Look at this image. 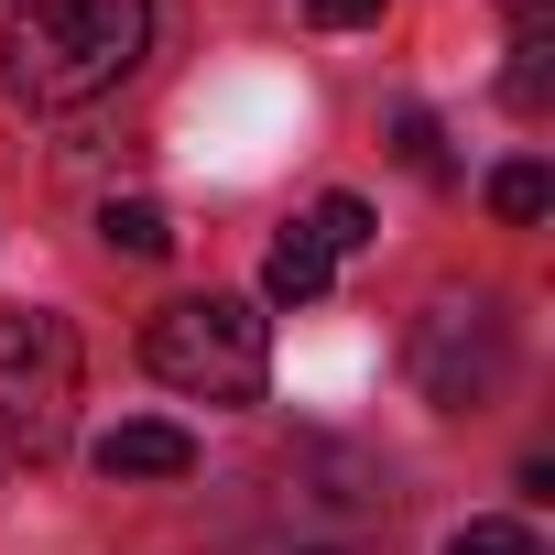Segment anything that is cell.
I'll list each match as a JSON object with an SVG mask.
<instances>
[{"label":"cell","mask_w":555,"mask_h":555,"mask_svg":"<svg viewBox=\"0 0 555 555\" xmlns=\"http://www.w3.org/2000/svg\"><path fill=\"white\" fill-rule=\"evenodd\" d=\"M153 44V0H12L0 12V77L23 109L109 99Z\"/></svg>","instance_id":"obj_1"},{"label":"cell","mask_w":555,"mask_h":555,"mask_svg":"<svg viewBox=\"0 0 555 555\" xmlns=\"http://www.w3.org/2000/svg\"><path fill=\"white\" fill-rule=\"evenodd\" d=\"M142 360L164 392L185 403H261L272 382V327L250 295H175L153 327H142Z\"/></svg>","instance_id":"obj_2"},{"label":"cell","mask_w":555,"mask_h":555,"mask_svg":"<svg viewBox=\"0 0 555 555\" xmlns=\"http://www.w3.org/2000/svg\"><path fill=\"white\" fill-rule=\"evenodd\" d=\"M77 436V327L44 306L0 317V447L23 468H55Z\"/></svg>","instance_id":"obj_3"},{"label":"cell","mask_w":555,"mask_h":555,"mask_svg":"<svg viewBox=\"0 0 555 555\" xmlns=\"http://www.w3.org/2000/svg\"><path fill=\"white\" fill-rule=\"evenodd\" d=\"M414 382H425V403H447V414L490 403V392L512 382V338H501V317H490V306H436L425 338H414Z\"/></svg>","instance_id":"obj_4"},{"label":"cell","mask_w":555,"mask_h":555,"mask_svg":"<svg viewBox=\"0 0 555 555\" xmlns=\"http://www.w3.org/2000/svg\"><path fill=\"white\" fill-rule=\"evenodd\" d=\"M99 468H109V479H185V468H196V436L164 425V414H131V425L99 436Z\"/></svg>","instance_id":"obj_5"},{"label":"cell","mask_w":555,"mask_h":555,"mask_svg":"<svg viewBox=\"0 0 555 555\" xmlns=\"http://www.w3.org/2000/svg\"><path fill=\"white\" fill-rule=\"evenodd\" d=\"M327 272H338V261H327L306 229H284V240H272V261H261V295H272V306H317Z\"/></svg>","instance_id":"obj_6"},{"label":"cell","mask_w":555,"mask_h":555,"mask_svg":"<svg viewBox=\"0 0 555 555\" xmlns=\"http://www.w3.org/2000/svg\"><path fill=\"white\" fill-rule=\"evenodd\" d=\"M99 240H109V250H131V261H164V250H175V218H164L153 196H120V207L99 218Z\"/></svg>","instance_id":"obj_7"},{"label":"cell","mask_w":555,"mask_h":555,"mask_svg":"<svg viewBox=\"0 0 555 555\" xmlns=\"http://www.w3.org/2000/svg\"><path fill=\"white\" fill-rule=\"evenodd\" d=\"M501 99H512L522 120H544V99H555V44H544V34H522V44H512V77H501Z\"/></svg>","instance_id":"obj_8"},{"label":"cell","mask_w":555,"mask_h":555,"mask_svg":"<svg viewBox=\"0 0 555 555\" xmlns=\"http://www.w3.org/2000/svg\"><path fill=\"white\" fill-rule=\"evenodd\" d=\"M490 207H501V218H512V229H533V218H544V207H555V175H544V164H533V153H522V164H501V175H490Z\"/></svg>","instance_id":"obj_9"},{"label":"cell","mask_w":555,"mask_h":555,"mask_svg":"<svg viewBox=\"0 0 555 555\" xmlns=\"http://www.w3.org/2000/svg\"><path fill=\"white\" fill-rule=\"evenodd\" d=\"M295 229H306V240H317V250L338 261V250H360V240H371V207H360V196H317V207H306Z\"/></svg>","instance_id":"obj_10"},{"label":"cell","mask_w":555,"mask_h":555,"mask_svg":"<svg viewBox=\"0 0 555 555\" xmlns=\"http://www.w3.org/2000/svg\"><path fill=\"white\" fill-rule=\"evenodd\" d=\"M447 555H544V544H533L522 522H468V533H457Z\"/></svg>","instance_id":"obj_11"},{"label":"cell","mask_w":555,"mask_h":555,"mask_svg":"<svg viewBox=\"0 0 555 555\" xmlns=\"http://www.w3.org/2000/svg\"><path fill=\"white\" fill-rule=\"evenodd\" d=\"M392 153H403L414 175H436V164H447V153H436V120H425V109H403V131H392Z\"/></svg>","instance_id":"obj_12"},{"label":"cell","mask_w":555,"mask_h":555,"mask_svg":"<svg viewBox=\"0 0 555 555\" xmlns=\"http://www.w3.org/2000/svg\"><path fill=\"white\" fill-rule=\"evenodd\" d=\"M317 23L327 34H360V23H382V0H317Z\"/></svg>","instance_id":"obj_13"}]
</instances>
